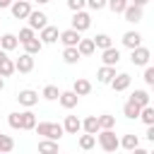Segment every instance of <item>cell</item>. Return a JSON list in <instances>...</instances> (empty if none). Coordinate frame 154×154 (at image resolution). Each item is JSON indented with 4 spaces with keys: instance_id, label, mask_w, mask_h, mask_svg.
Here are the masks:
<instances>
[{
    "instance_id": "cell-1",
    "label": "cell",
    "mask_w": 154,
    "mask_h": 154,
    "mask_svg": "<svg viewBox=\"0 0 154 154\" xmlns=\"http://www.w3.org/2000/svg\"><path fill=\"white\" fill-rule=\"evenodd\" d=\"M34 130H36V135L48 137V140H60V137L65 135V130H63L60 123H36Z\"/></svg>"
},
{
    "instance_id": "cell-2",
    "label": "cell",
    "mask_w": 154,
    "mask_h": 154,
    "mask_svg": "<svg viewBox=\"0 0 154 154\" xmlns=\"http://www.w3.org/2000/svg\"><path fill=\"white\" fill-rule=\"evenodd\" d=\"M99 147L103 149V152H116L120 144H118V135L113 132V128H101L99 132Z\"/></svg>"
},
{
    "instance_id": "cell-3",
    "label": "cell",
    "mask_w": 154,
    "mask_h": 154,
    "mask_svg": "<svg viewBox=\"0 0 154 154\" xmlns=\"http://www.w3.org/2000/svg\"><path fill=\"white\" fill-rule=\"evenodd\" d=\"M10 12H12L14 19H26L29 12H31V0H12Z\"/></svg>"
},
{
    "instance_id": "cell-4",
    "label": "cell",
    "mask_w": 154,
    "mask_h": 154,
    "mask_svg": "<svg viewBox=\"0 0 154 154\" xmlns=\"http://www.w3.org/2000/svg\"><path fill=\"white\" fill-rule=\"evenodd\" d=\"M149 58H152V51L144 48L142 43H140L137 48H132V53H130V63H132V65H140V67L149 65Z\"/></svg>"
},
{
    "instance_id": "cell-5",
    "label": "cell",
    "mask_w": 154,
    "mask_h": 154,
    "mask_svg": "<svg viewBox=\"0 0 154 154\" xmlns=\"http://www.w3.org/2000/svg\"><path fill=\"white\" fill-rule=\"evenodd\" d=\"M89 26H91V14L84 12V10H77V12L72 14V29H77V31L82 34V31H87Z\"/></svg>"
},
{
    "instance_id": "cell-6",
    "label": "cell",
    "mask_w": 154,
    "mask_h": 154,
    "mask_svg": "<svg viewBox=\"0 0 154 154\" xmlns=\"http://www.w3.org/2000/svg\"><path fill=\"white\" fill-rule=\"evenodd\" d=\"M31 70H34V55H31V53H22V55L14 60V72L29 75Z\"/></svg>"
},
{
    "instance_id": "cell-7",
    "label": "cell",
    "mask_w": 154,
    "mask_h": 154,
    "mask_svg": "<svg viewBox=\"0 0 154 154\" xmlns=\"http://www.w3.org/2000/svg\"><path fill=\"white\" fill-rule=\"evenodd\" d=\"M26 22H29V26H31L34 31H36V29L41 31V29L48 24V17H46V12H41V10H31L29 17H26Z\"/></svg>"
},
{
    "instance_id": "cell-8",
    "label": "cell",
    "mask_w": 154,
    "mask_h": 154,
    "mask_svg": "<svg viewBox=\"0 0 154 154\" xmlns=\"http://www.w3.org/2000/svg\"><path fill=\"white\" fill-rule=\"evenodd\" d=\"M17 101H19V106H24V108H34V106L38 103V94H36L34 89H22V91L17 94Z\"/></svg>"
},
{
    "instance_id": "cell-9",
    "label": "cell",
    "mask_w": 154,
    "mask_h": 154,
    "mask_svg": "<svg viewBox=\"0 0 154 154\" xmlns=\"http://www.w3.org/2000/svg\"><path fill=\"white\" fill-rule=\"evenodd\" d=\"M142 14H144V7H137V5H132V2H128V7L123 10V17H125V22H130V24H137V22H142Z\"/></svg>"
},
{
    "instance_id": "cell-10",
    "label": "cell",
    "mask_w": 154,
    "mask_h": 154,
    "mask_svg": "<svg viewBox=\"0 0 154 154\" xmlns=\"http://www.w3.org/2000/svg\"><path fill=\"white\" fill-rule=\"evenodd\" d=\"M79 38H82V34H79L77 29H72V26L58 34V41H63V46H77Z\"/></svg>"
},
{
    "instance_id": "cell-11",
    "label": "cell",
    "mask_w": 154,
    "mask_h": 154,
    "mask_svg": "<svg viewBox=\"0 0 154 154\" xmlns=\"http://www.w3.org/2000/svg\"><path fill=\"white\" fill-rule=\"evenodd\" d=\"M130 82H132V77H130L128 72H120V75H116L108 84H111V89H113V91H125V89L130 87Z\"/></svg>"
},
{
    "instance_id": "cell-12",
    "label": "cell",
    "mask_w": 154,
    "mask_h": 154,
    "mask_svg": "<svg viewBox=\"0 0 154 154\" xmlns=\"http://www.w3.org/2000/svg\"><path fill=\"white\" fill-rule=\"evenodd\" d=\"M58 101H60V106H63V108H67V111H70V108H75V106L79 103V96H77L72 89H67V91H60V94H58Z\"/></svg>"
},
{
    "instance_id": "cell-13",
    "label": "cell",
    "mask_w": 154,
    "mask_h": 154,
    "mask_svg": "<svg viewBox=\"0 0 154 154\" xmlns=\"http://www.w3.org/2000/svg\"><path fill=\"white\" fill-rule=\"evenodd\" d=\"M101 60H103V65H118L120 63V51L116 46H108V48L101 51Z\"/></svg>"
},
{
    "instance_id": "cell-14",
    "label": "cell",
    "mask_w": 154,
    "mask_h": 154,
    "mask_svg": "<svg viewBox=\"0 0 154 154\" xmlns=\"http://www.w3.org/2000/svg\"><path fill=\"white\" fill-rule=\"evenodd\" d=\"M58 26H51V24H46L43 29H41V34H38V38H41V43L46 46V43H55L58 41Z\"/></svg>"
},
{
    "instance_id": "cell-15",
    "label": "cell",
    "mask_w": 154,
    "mask_h": 154,
    "mask_svg": "<svg viewBox=\"0 0 154 154\" xmlns=\"http://www.w3.org/2000/svg\"><path fill=\"white\" fill-rule=\"evenodd\" d=\"M63 130H65V135H77V132L82 130V120H79L77 116H65Z\"/></svg>"
},
{
    "instance_id": "cell-16",
    "label": "cell",
    "mask_w": 154,
    "mask_h": 154,
    "mask_svg": "<svg viewBox=\"0 0 154 154\" xmlns=\"http://www.w3.org/2000/svg\"><path fill=\"white\" fill-rule=\"evenodd\" d=\"M113 77H116V65H101V67L96 70V79H99L101 84H108Z\"/></svg>"
},
{
    "instance_id": "cell-17",
    "label": "cell",
    "mask_w": 154,
    "mask_h": 154,
    "mask_svg": "<svg viewBox=\"0 0 154 154\" xmlns=\"http://www.w3.org/2000/svg\"><path fill=\"white\" fill-rule=\"evenodd\" d=\"M140 43H142V34H140V31H125V34H123V46H125V48L132 51V48H137Z\"/></svg>"
},
{
    "instance_id": "cell-18",
    "label": "cell",
    "mask_w": 154,
    "mask_h": 154,
    "mask_svg": "<svg viewBox=\"0 0 154 154\" xmlns=\"http://www.w3.org/2000/svg\"><path fill=\"white\" fill-rule=\"evenodd\" d=\"M63 60H65L67 65H77V63L82 60V55H79L77 46H65V51H63Z\"/></svg>"
},
{
    "instance_id": "cell-19",
    "label": "cell",
    "mask_w": 154,
    "mask_h": 154,
    "mask_svg": "<svg viewBox=\"0 0 154 154\" xmlns=\"http://www.w3.org/2000/svg\"><path fill=\"white\" fill-rule=\"evenodd\" d=\"M72 91H75L77 96H87V94L91 91V82H89V79H84V77H77V79H75V84H72Z\"/></svg>"
},
{
    "instance_id": "cell-20",
    "label": "cell",
    "mask_w": 154,
    "mask_h": 154,
    "mask_svg": "<svg viewBox=\"0 0 154 154\" xmlns=\"http://www.w3.org/2000/svg\"><path fill=\"white\" fill-rule=\"evenodd\" d=\"M118 144H120L123 149L132 152V149H137V147H140V137H137L135 132H130V135H123V137L118 140Z\"/></svg>"
},
{
    "instance_id": "cell-21",
    "label": "cell",
    "mask_w": 154,
    "mask_h": 154,
    "mask_svg": "<svg viewBox=\"0 0 154 154\" xmlns=\"http://www.w3.org/2000/svg\"><path fill=\"white\" fill-rule=\"evenodd\" d=\"M17 46H19L17 34H2V36H0V48H2V51H7V53H10V51H14Z\"/></svg>"
},
{
    "instance_id": "cell-22",
    "label": "cell",
    "mask_w": 154,
    "mask_h": 154,
    "mask_svg": "<svg viewBox=\"0 0 154 154\" xmlns=\"http://www.w3.org/2000/svg\"><path fill=\"white\" fill-rule=\"evenodd\" d=\"M140 108H142V106H137L135 101H130V99H128V101L123 103V116H125L128 120H137V116H140Z\"/></svg>"
},
{
    "instance_id": "cell-23",
    "label": "cell",
    "mask_w": 154,
    "mask_h": 154,
    "mask_svg": "<svg viewBox=\"0 0 154 154\" xmlns=\"http://www.w3.org/2000/svg\"><path fill=\"white\" fill-rule=\"evenodd\" d=\"M19 123H22V130H34V125H36V116L26 108V111L19 113Z\"/></svg>"
},
{
    "instance_id": "cell-24",
    "label": "cell",
    "mask_w": 154,
    "mask_h": 154,
    "mask_svg": "<svg viewBox=\"0 0 154 154\" xmlns=\"http://www.w3.org/2000/svg\"><path fill=\"white\" fill-rule=\"evenodd\" d=\"M82 130L84 132H89V135H96L101 128H99V118L96 116H87L84 120H82Z\"/></svg>"
},
{
    "instance_id": "cell-25",
    "label": "cell",
    "mask_w": 154,
    "mask_h": 154,
    "mask_svg": "<svg viewBox=\"0 0 154 154\" xmlns=\"http://www.w3.org/2000/svg\"><path fill=\"white\" fill-rule=\"evenodd\" d=\"M77 51H79V55L84 58V55H91V53L96 51V46H94L91 38H79V41H77Z\"/></svg>"
},
{
    "instance_id": "cell-26",
    "label": "cell",
    "mask_w": 154,
    "mask_h": 154,
    "mask_svg": "<svg viewBox=\"0 0 154 154\" xmlns=\"http://www.w3.org/2000/svg\"><path fill=\"white\" fill-rule=\"evenodd\" d=\"M130 101H135L137 106H147V103H152V101H149V91H147V89H135V91L130 94Z\"/></svg>"
},
{
    "instance_id": "cell-27",
    "label": "cell",
    "mask_w": 154,
    "mask_h": 154,
    "mask_svg": "<svg viewBox=\"0 0 154 154\" xmlns=\"http://www.w3.org/2000/svg\"><path fill=\"white\" fill-rule=\"evenodd\" d=\"M58 149H60L58 140H48V137H43V140L38 142V152H46V154H55Z\"/></svg>"
},
{
    "instance_id": "cell-28",
    "label": "cell",
    "mask_w": 154,
    "mask_h": 154,
    "mask_svg": "<svg viewBox=\"0 0 154 154\" xmlns=\"http://www.w3.org/2000/svg\"><path fill=\"white\" fill-rule=\"evenodd\" d=\"M24 46V53H31V55H36V53H41V48H43V43H41V38H29V41H24L22 43Z\"/></svg>"
},
{
    "instance_id": "cell-29",
    "label": "cell",
    "mask_w": 154,
    "mask_h": 154,
    "mask_svg": "<svg viewBox=\"0 0 154 154\" xmlns=\"http://www.w3.org/2000/svg\"><path fill=\"white\" fill-rule=\"evenodd\" d=\"M144 125H152L154 123V108H152V103H147V106H142L140 108V116H137Z\"/></svg>"
},
{
    "instance_id": "cell-30",
    "label": "cell",
    "mask_w": 154,
    "mask_h": 154,
    "mask_svg": "<svg viewBox=\"0 0 154 154\" xmlns=\"http://www.w3.org/2000/svg\"><path fill=\"white\" fill-rule=\"evenodd\" d=\"M79 149H84V152H89V149H94V144H96V135H89V132H84V135H79Z\"/></svg>"
},
{
    "instance_id": "cell-31",
    "label": "cell",
    "mask_w": 154,
    "mask_h": 154,
    "mask_svg": "<svg viewBox=\"0 0 154 154\" xmlns=\"http://www.w3.org/2000/svg\"><path fill=\"white\" fill-rule=\"evenodd\" d=\"M91 41H94V46H96L99 51H103V48H108V46H113V38H111L108 34H96V36H94Z\"/></svg>"
},
{
    "instance_id": "cell-32",
    "label": "cell",
    "mask_w": 154,
    "mask_h": 154,
    "mask_svg": "<svg viewBox=\"0 0 154 154\" xmlns=\"http://www.w3.org/2000/svg\"><path fill=\"white\" fill-rule=\"evenodd\" d=\"M12 72H14V60L5 55V58L0 60V77H10Z\"/></svg>"
},
{
    "instance_id": "cell-33",
    "label": "cell",
    "mask_w": 154,
    "mask_h": 154,
    "mask_svg": "<svg viewBox=\"0 0 154 154\" xmlns=\"http://www.w3.org/2000/svg\"><path fill=\"white\" fill-rule=\"evenodd\" d=\"M106 7L113 14H123V10L128 7V0H106Z\"/></svg>"
},
{
    "instance_id": "cell-34",
    "label": "cell",
    "mask_w": 154,
    "mask_h": 154,
    "mask_svg": "<svg viewBox=\"0 0 154 154\" xmlns=\"http://www.w3.org/2000/svg\"><path fill=\"white\" fill-rule=\"evenodd\" d=\"M58 94H60V89H58L55 84H46V87H43V91H41V96H43L46 101H55V99H58Z\"/></svg>"
},
{
    "instance_id": "cell-35",
    "label": "cell",
    "mask_w": 154,
    "mask_h": 154,
    "mask_svg": "<svg viewBox=\"0 0 154 154\" xmlns=\"http://www.w3.org/2000/svg\"><path fill=\"white\" fill-rule=\"evenodd\" d=\"M12 149H14V140H12L10 135H2V132H0V154L12 152Z\"/></svg>"
},
{
    "instance_id": "cell-36",
    "label": "cell",
    "mask_w": 154,
    "mask_h": 154,
    "mask_svg": "<svg viewBox=\"0 0 154 154\" xmlns=\"http://www.w3.org/2000/svg\"><path fill=\"white\" fill-rule=\"evenodd\" d=\"M96 118H99V128H113V125H116V118L108 116V113H101V116H96Z\"/></svg>"
},
{
    "instance_id": "cell-37",
    "label": "cell",
    "mask_w": 154,
    "mask_h": 154,
    "mask_svg": "<svg viewBox=\"0 0 154 154\" xmlns=\"http://www.w3.org/2000/svg\"><path fill=\"white\" fill-rule=\"evenodd\" d=\"M29 38H34V29H31V26H24V29H19V36H17V41H19V43H24V41H29Z\"/></svg>"
},
{
    "instance_id": "cell-38",
    "label": "cell",
    "mask_w": 154,
    "mask_h": 154,
    "mask_svg": "<svg viewBox=\"0 0 154 154\" xmlns=\"http://www.w3.org/2000/svg\"><path fill=\"white\" fill-rule=\"evenodd\" d=\"M142 77H144V84L152 87V84H154V67H152V65H144V75H142Z\"/></svg>"
},
{
    "instance_id": "cell-39",
    "label": "cell",
    "mask_w": 154,
    "mask_h": 154,
    "mask_svg": "<svg viewBox=\"0 0 154 154\" xmlns=\"http://www.w3.org/2000/svg\"><path fill=\"white\" fill-rule=\"evenodd\" d=\"M7 123L12 130H22V123H19V113H10L7 116Z\"/></svg>"
},
{
    "instance_id": "cell-40",
    "label": "cell",
    "mask_w": 154,
    "mask_h": 154,
    "mask_svg": "<svg viewBox=\"0 0 154 154\" xmlns=\"http://www.w3.org/2000/svg\"><path fill=\"white\" fill-rule=\"evenodd\" d=\"M67 7H70L72 12H77V10H84V7H87V0H67Z\"/></svg>"
},
{
    "instance_id": "cell-41",
    "label": "cell",
    "mask_w": 154,
    "mask_h": 154,
    "mask_svg": "<svg viewBox=\"0 0 154 154\" xmlns=\"http://www.w3.org/2000/svg\"><path fill=\"white\" fill-rule=\"evenodd\" d=\"M87 5H89V10L99 12V10H103V7H106V0H87Z\"/></svg>"
},
{
    "instance_id": "cell-42",
    "label": "cell",
    "mask_w": 154,
    "mask_h": 154,
    "mask_svg": "<svg viewBox=\"0 0 154 154\" xmlns=\"http://www.w3.org/2000/svg\"><path fill=\"white\" fill-rule=\"evenodd\" d=\"M147 140H149V142H154V123H152V125H147Z\"/></svg>"
},
{
    "instance_id": "cell-43",
    "label": "cell",
    "mask_w": 154,
    "mask_h": 154,
    "mask_svg": "<svg viewBox=\"0 0 154 154\" xmlns=\"http://www.w3.org/2000/svg\"><path fill=\"white\" fill-rule=\"evenodd\" d=\"M132 5H137V7H147L149 5V0H130Z\"/></svg>"
},
{
    "instance_id": "cell-44",
    "label": "cell",
    "mask_w": 154,
    "mask_h": 154,
    "mask_svg": "<svg viewBox=\"0 0 154 154\" xmlns=\"http://www.w3.org/2000/svg\"><path fill=\"white\" fill-rule=\"evenodd\" d=\"M10 5H12V0H0V10L2 7H10Z\"/></svg>"
},
{
    "instance_id": "cell-45",
    "label": "cell",
    "mask_w": 154,
    "mask_h": 154,
    "mask_svg": "<svg viewBox=\"0 0 154 154\" xmlns=\"http://www.w3.org/2000/svg\"><path fill=\"white\" fill-rule=\"evenodd\" d=\"M5 89V77H0V91Z\"/></svg>"
},
{
    "instance_id": "cell-46",
    "label": "cell",
    "mask_w": 154,
    "mask_h": 154,
    "mask_svg": "<svg viewBox=\"0 0 154 154\" xmlns=\"http://www.w3.org/2000/svg\"><path fill=\"white\" fill-rule=\"evenodd\" d=\"M5 55H7V51H2V48H0V60H2Z\"/></svg>"
},
{
    "instance_id": "cell-47",
    "label": "cell",
    "mask_w": 154,
    "mask_h": 154,
    "mask_svg": "<svg viewBox=\"0 0 154 154\" xmlns=\"http://www.w3.org/2000/svg\"><path fill=\"white\" fill-rule=\"evenodd\" d=\"M36 2H38V5H48L51 0H36Z\"/></svg>"
}]
</instances>
